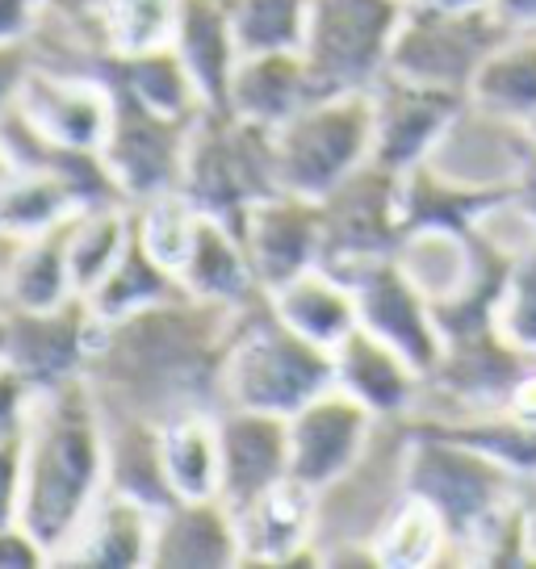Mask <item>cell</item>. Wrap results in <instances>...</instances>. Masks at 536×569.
<instances>
[{
    "mask_svg": "<svg viewBox=\"0 0 536 569\" xmlns=\"http://www.w3.org/2000/svg\"><path fill=\"white\" fill-rule=\"evenodd\" d=\"M109 490L106 410L85 377L34 386L21 423L18 523L54 561Z\"/></svg>",
    "mask_w": 536,
    "mask_h": 569,
    "instance_id": "6da1fadb",
    "label": "cell"
},
{
    "mask_svg": "<svg viewBox=\"0 0 536 569\" xmlns=\"http://www.w3.org/2000/svg\"><path fill=\"white\" fill-rule=\"evenodd\" d=\"M403 486L448 532V566H528L524 495L533 481L428 423L407 419Z\"/></svg>",
    "mask_w": 536,
    "mask_h": 569,
    "instance_id": "7a4b0ae2",
    "label": "cell"
},
{
    "mask_svg": "<svg viewBox=\"0 0 536 569\" xmlns=\"http://www.w3.org/2000/svg\"><path fill=\"white\" fill-rule=\"evenodd\" d=\"M327 386H331V352L289 331L272 315L268 298L235 310L218 369V407L265 410L289 419Z\"/></svg>",
    "mask_w": 536,
    "mask_h": 569,
    "instance_id": "3957f363",
    "label": "cell"
},
{
    "mask_svg": "<svg viewBox=\"0 0 536 569\" xmlns=\"http://www.w3.org/2000/svg\"><path fill=\"white\" fill-rule=\"evenodd\" d=\"M277 184L286 193L322 201L344 180L374 163V106L369 92H327L272 130Z\"/></svg>",
    "mask_w": 536,
    "mask_h": 569,
    "instance_id": "277c9868",
    "label": "cell"
},
{
    "mask_svg": "<svg viewBox=\"0 0 536 569\" xmlns=\"http://www.w3.org/2000/svg\"><path fill=\"white\" fill-rule=\"evenodd\" d=\"M180 189L222 222H239L260 197L277 193L272 130L235 118L227 109H201L189 126Z\"/></svg>",
    "mask_w": 536,
    "mask_h": 569,
    "instance_id": "5b68a950",
    "label": "cell"
},
{
    "mask_svg": "<svg viewBox=\"0 0 536 569\" xmlns=\"http://www.w3.org/2000/svg\"><path fill=\"white\" fill-rule=\"evenodd\" d=\"M407 0H310L302 34V63L315 89L374 92L390 71V51Z\"/></svg>",
    "mask_w": 536,
    "mask_h": 569,
    "instance_id": "8992f818",
    "label": "cell"
},
{
    "mask_svg": "<svg viewBox=\"0 0 536 569\" xmlns=\"http://www.w3.org/2000/svg\"><path fill=\"white\" fill-rule=\"evenodd\" d=\"M507 34L512 30L495 18V9L445 13V9L407 4L398 38H394L390 71L403 80H415V84L465 97L474 71L483 68V59Z\"/></svg>",
    "mask_w": 536,
    "mask_h": 569,
    "instance_id": "52a82bcc",
    "label": "cell"
},
{
    "mask_svg": "<svg viewBox=\"0 0 536 569\" xmlns=\"http://www.w3.org/2000/svg\"><path fill=\"white\" fill-rule=\"evenodd\" d=\"M322 206V268L357 281L365 268L390 260L403 234V177L365 163L319 201Z\"/></svg>",
    "mask_w": 536,
    "mask_h": 569,
    "instance_id": "ba28073f",
    "label": "cell"
},
{
    "mask_svg": "<svg viewBox=\"0 0 536 569\" xmlns=\"http://www.w3.org/2000/svg\"><path fill=\"white\" fill-rule=\"evenodd\" d=\"M377 431H381V419H374L357 398L327 386L286 419L289 478L302 481L315 495H327L365 461Z\"/></svg>",
    "mask_w": 536,
    "mask_h": 569,
    "instance_id": "9c48e42d",
    "label": "cell"
},
{
    "mask_svg": "<svg viewBox=\"0 0 536 569\" xmlns=\"http://www.w3.org/2000/svg\"><path fill=\"white\" fill-rule=\"evenodd\" d=\"M193 122L160 118L139 101L113 92V122H109L106 147H101V163H106L109 180L118 184V193L143 201L163 189H180L185 142H189Z\"/></svg>",
    "mask_w": 536,
    "mask_h": 569,
    "instance_id": "30bf717a",
    "label": "cell"
},
{
    "mask_svg": "<svg viewBox=\"0 0 536 569\" xmlns=\"http://www.w3.org/2000/svg\"><path fill=\"white\" fill-rule=\"evenodd\" d=\"M465 97L415 84L386 71L369 92L374 106V163L394 177L424 168Z\"/></svg>",
    "mask_w": 536,
    "mask_h": 569,
    "instance_id": "8fae6325",
    "label": "cell"
},
{
    "mask_svg": "<svg viewBox=\"0 0 536 569\" xmlns=\"http://www.w3.org/2000/svg\"><path fill=\"white\" fill-rule=\"evenodd\" d=\"M235 231L244 239L260 293H272L277 284H286L289 277H298L322 260V206L310 197L277 189V193L260 197L235 222Z\"/></svg>",
    "mask_w": 536,
    "mask_h": 569,
    "instance_id": "7c38bea8",
    "label": "cell"
},
{
    "mask_svg": "<svg viewBox=\"0 0 536 569\" xmlns=\"http://www.w3.org/2000/svg\"><path fill=\"white\" fill-rule=\"evenodd\" d=\"M528 151H533L528 126L495 118L461 101V109L453 113V122L436 142V151L428 156V168L474 193H507Z\"/></svg>",
    "mask_w": 536,
    "mask_h": 569,
    "instance_id": "4fadbf2b",
    "label": "cell"
},
{
    "mask_svg": "<svg viewBox=\"0 0 536 569\" xmlns=\"http://www.w3.org/2000/svg\"><path fill=\"white\" fill-rule=\"evenodd\" d=\"M13 109L38 139L54 142L63 151L101 156L109 122H113V89L106 80H85V76L26 71Z\"/></svg>",
    "mask_w": 536,
    "mask_h": 569,
    "instance_id": "5bb4252c",
    "label": "cell"
},
{
    "mask_svg": "<svg viewBox=\"0 0 536 569\" xmlns=\"http://www.w3.org/2000/svg\"><path fill=\"white\" fill-rule=\"evenodd\" d=\"M239 566H319V495L302 481H277L265 495L231 507Z\"/></svg>",
    "mask_w": 536,
    "mask_h": 569,
    "instance_id": "9a60e30c",
    "label": "cell"
},
{
    "mask_svg": "<svg viewBox=\"0 0 536 569\" xmlns=\"http://www.w3.org/2000/svg\"><path fill=\"white\" fill-rule=\"evenodd\" d=\"M357 310H360V327L369 336L386 339L390 348L407 356L411 365H419L424 373L436 369V360L445 352V331H440V315L436 306L415 289L398 264L381 260V264L365 268L357 281Z\"/></svg>",
    "mask_w": 536,
    "mask_h": 569,
    "instance_id": "2e32d148",
    "label": "cell"
},
{
    "mask_svg": "<svg viewBox=\"0 0 536 569\" xmlns=\"http://www.w3.org/2000/svg\"><path fill=\"white\" fill-rule=\"evenodd\" d=\"M331 386L344 390L348 398H357L360 407L381 423H407L419 415L428 373L419 365H411L398 348H390L386 339L357 327L331 352Z\"/></svg>",
    "mask_w": 536,
    "mask_h": 569,
    "instance_id": "e0dca14e",
    "label": "cell"
},
{
    "mask_svg": "<svg viewBox=\"0 0 536 569\" xmlns=\"http://www.w3.org/2000/svg\"><path fill=\"white\" fill-rule=\"evenodd\" d=\"M218 452H222V490L227 507L265 495L289 478V436L281 415L244 407H218Z\"/></svg>",
    "mask_w": 536,
    "mask_h": 569,
    "instance_id": "ac0fdd59",
    "label": "cell"
},
{
    "mask_svg": "<svg viewBox=\"0 0 536 569\" xmlns=\"http://www.w3.org/2000/svg\"><path fill=\"white\" fill-rule=\"evenodd\" d=\"M151 540H156V507L122 490H106L68 536V545L54 552L59 566H92V569H139L151 566Z\"/></svg>",
    "mask_w": 536,
    "mask_h": 569,
    "instance_id": "d6986e66",
    "label": "cell"
},
{
    "mask_svg": "<svg viewBox=\"0 0 536 569\" xmlns=\"http://www.w3.org/2000/svg\"><path fill=\"white\" fill-rule=\"evenodd\" d=\"M151 566L160 569H231L239 566L235 511L222 498H172L156 511Z\"/></svg>",
    "mask_w": 536,
    "mask_h": 569,
    "instance_id": "ffe728a7",
    "label": "cell"
},
{
    "mask_svg": "<svg viewBox=\"0 0 536 569\" xmlns=\"http://www.w3.org/2000/svg\"><path fill=\"white\" fill-rule=\"evenodd\" d=\"M315 97L322 92L315 89V80L306 71L302 51H260L239 54L222 109L260 130H277Z\"/></svg>",
    "mask_w": 536,
    "mask_h": 569,
    "instance_id": "44dd1931",
    "label": "cell"
},
{
    "mask_svg": "<svg viewBox=\"0 0 536 569\" xmlns=\"http://www.w3.org/2000/svg\"><path fill=\"white\" fill-rule=\"evenodd\" d=\"M265 298L272 306V315L286 322L289 331H298V336L310 339L322 352H336L344 339L360 327L353 281L322 264L289 277L286 284H277Z\"/></svg>",
    "mask_w": 536,
    "mask_h": 569,
    "instance_id": "7402d4cb",
    "label": "cell"
},
{
    "mask_svg": "<svg viewBox=\"0 0 536 569\" xmlns=\"http://www.w3.org/2000/svg\"><path fill=\"white\" fill-rule=\"evenodd\" d=\"M177 281L185 289V298L206 306H222V310H239V306L265 298L256 277H251L248 251H244L239 231H235L231 222H222V218H210V213L197 227V239L189 256H185V264H180Z\"/></svg>",
    "mask_w": 536,
    "mask_h": 569,
    "instance_id": "603a6c76",
    "label": "cell"
},
{
    "mask_svg": "<svg viewBox=\"0 0 536 569\" xmlns=\"http://www.w3.org/2000/svg\"><path fill=\"white\" fill-rule=\"evenodd\" d=\"M172 51L189 68L206 109H222L231 71L239 63L227 0H180L177 26H172Z\"/></svg>",
    "mask_w": 536,
    "mask_h": 569,
    "instance_id": "cb8c5ba5",
    "label": "cell"
},
{
    "mask_svg": "<svg viewBox=\"0 0 536 569\" xmlns=\"http://www.w3.org/2000/svg\"><path fill=\"white\" fill-rule=\"evenodd\" d=\"M160 427V469L172 498H218L222 452L215 410H180Z\"/></svg>",
    "mask_w": 536,
    "mask_h": 569,
    "instance_id": "d4e9b609",
    "label": "cell"
},
{
    "mask_svg": "<svg viewBox=\"0 0 536 569\" xmlns=\"http://www.w3.org/2000/svg\"><path fill=\"white\" fill-rule=\"evenodd\" d=\"M369 552L381 569H431L448 566V532L440 516L407 486L369 528Z\"/></svg>",
    "mask_w": 536,
    "mask_h": 569,
    "instance_id": "484cf974",
    "label": "cell"
},
{
    "mask_svg": "<svg viewBox=\"0 0 536 569\" xmlns=\"http://www.w3.org/2000/svg\"><path fill=\"white\" fill-rule=\"evenodd\" d=\"M469 106L486 109L495 118L528 126L536 118V30H512L474 71Z\"/></svg>",
    "mask_w": 536,
    "mask_h": 569,
    "instance_id": "4316f807",
    "label": "cell"
},
{
    "mask_svg": "<svg viewBox=\"0 0 536 569\" xmlns=\"http://www.w3.org/2000/svg\"><path fill=\"white\" fill-rule=\"evenodd\" d=\"M177 298H185L180 281L147 256L143 243L135 239V227H130V243L118 256V264L109 268L106 281L97 284L85 302H89L92 322H118L139 315V310H151V306L177 302Z\"/></svg>",
    "mask_w": 536,
    "mask_h": 569,
    "instance_id": "83f0119b",
    "label": "cell"
},
{
    "mask_svg": "<svg viewBox=\"0 0 536 569\" xmlns=\"http://www.w3.org/2000/svg\"><path fill=\"white\" fill-rule=\"evenodd\" d=\"M80 206H89L85 193L59 172L13 168L0 180V231L13 239H34V234L51 231L63 218H72Z\"/></svg>",
    "mask_w": 536,
    "mask_h": 569,
    "instance_id": "f1b7e54d",
    "label": "cell"
},
{
    "mask_svg": "<svg viewBox=\"0 0 536 569\" xmlns=\"http://www.w3.org/2000/svg\"><path fill=\"white\" fill-rule=\"evenodd\" d=\"M68 298L76 293L68 277V218H63L51 231L18 243V256L4 277V302L13 310H51Z\"/></svg>",
    "mask_w": 536,
    "mask_h": 569,
    "instance_id": "f546056e",
    "label": "cell"
},
{
    "mask_svg": "<svg viewBox=\"0 0 536 569\" xmlns=\"http://www.w3.org/2000/svg\"><path fill=\"white\" fill-rule=\"evenodd\" d=\"M453 440L469 445L474 452L490 457L495 465L512 469L516 478L536 481V423L519 419L512 410H474V415H448V419H415Z\"/></svg>",
    "mask_w": 536,
    "mask_h": 569,
    "instance_id": "4dcf8cb0",
    "label": "cell"
},
{
    "mask_svg": "<svg viewBox=\"0 0 536 569\" xmlns=\"http://www.w3.org/2000/svg\"><path fill=\"white\" fill-rule=\"evenodd\" d=\"M130 243V213L106 206H80L68 218V277L76 298H89L106 272L118 264V256Z\"/></svg>",
    "mask_w": 536,
    "mask_h": 569,
    "instance_id": "1f68e13d",
    "label": "cell"
},
{
    "mask_svg": "<svg viewBox=\"0 0 536 569\" xmlns=\"http://www.w3.org/2000/svg\"><path fill=\"white\" fill-rule=\"evenodd\" d=\"M201 218H206V210L185 189H163V193L143 197V206L130 218V227H135V239L143 243L147 256L177 277L189 248H193Z\"/></svg>",
    "mask_w": 536,
    "mask_h": 569,
    "instance_id": "d6a6232c",
    "label": "cell"
},
{
    "mask_svg": "<svg viewBox=\"0 0 536 569\" xmlns=\"http://www.w3.org/2000/svg\"><path fill=\"white\" fill-rule=\"evenodd\" d=\"M239 54L298 51L310 18V0H227Z\"/></svg>",
    "mask_w": 536,
    "mask_h": 569,
    "instance_id": "836d02e7",
    "label": "cell"
},
{
    "mask_svg": "<svg viewBox=\"0 0 536 569\" xmlns=\"http://www.w3.org/2000/svg\"><path fill=\"white\" fill-rule=\"evenodd\" d=\"M180 0H101L109 54H139L172 42Z\"/></svg>",
    "mask_w": 536,
    "mask_h": 569,
    "instance_id": "e575fe53",
    "label": "cell"
},
{
    "mask_svg": "<svg viewBox=\"0 0 536 569\" xmlns=\"http://www.w3.org/2000/svg\"><path fill=\"white\" fill-rule=\"evenodd\" d=\"M490 322L516 348L536 352V239L528 248H519L516 256H507Z\"/></svg>",
    "mask_w": 536,
    "mask_h": 569,
    "instance_id": "d590c367",
    "label": "cell"
},
{
    "mask_svg": "<svg viewBox=\"0 0 536 569\" xmlns=\"http://www.w3.org/2000/svg\"><path fill=\"white\" fill-rule=\"evenodd\" d=\"M30 381L13 373L9 365H0V445H13L26 423V407H30Z\"/></svg>",
    "mask_w": 536,
    "mask_h": 569,
    "instance_id": "8d00e7d4",
    "label": "cell"
},
{
    "mask_svg": "<svg viewBox=\"0 0 536 569\" xmlns=\"http://www.w3.org/2000/svg\"><path fill=\"white\" fill-rule=\"evenodd\" d=\"M47 561H51L47 549L21 528L18 519L13 523H0V569H30V566H47Z\"/></svg>",
    "mask_w": 536,
    "mask_h": 569,
    "instance_id": "74e56055",
    "label": "cell"
},
{
    "mask_svg": "<svg viewBox=\"0 0 536 569\" xmlns=\"http://www.w3.org/2000/svg\"><path fill=\"white\" fill-rule=\"evenodd\" d=\"M18 486H21V436L13 445H0V523L18 519Z\"/></svg>",
    "mask_w": 536,
    "mask_h": 569,
    "instance_id": "f35d334b",
    "label": "cell"
},
{
    "mask_svg": "<svg viewBox=\"0 0 536 569\" xmlns=\"http://www.w3.org/2000/svg\"><path fill=\"white\" fill-rule=\"evenodd\" d=\"M38 4L42 0H0V47H13L30 34L38 21Z\"/></svg>",
    "mask_w": 536,
    "mask_h": 569,
    "instance_id": "ab89813d",
    "label": "cell"
},
{
    "mask_svg": "<svg viewBox=\"0 0 536 569\" xmlns=\"http://www.w3.org/2000/svg\"><path fill=\"white\" fill-rule=\"evenodd\" d=\"M507 197L516 201V210L528 218L536 227V147L524 156V163H519V172H516V180L507 184Z\"/></svg>",
    "mask_w": 536,
    "mask_h": 569,
    "instance_id": "60d3db41",
    "label": "cell"
},
{
    "mask_svg": "<svg viewBox=\"0 0 536 569\" xmlns=\"http://www.w3.org/2000/svg\"><path fill=\"white\" fill-rule=\"evenodd\" d=\"M21 76H26V54L21 47H0V113L13 106V97H18V84Z\"/></svg>",
    "mask_w": 536,
    "mask_h": 569,
    "instance_id": "b9f144b4",
    "label": "cell"
},
{
    "mask_svg": "<svg viewBox=\"0 0 536 569\" xmlns=\"http://www.w3.org/2000/svg\"><path fill=\"white\" fill-rule=\"evenodd\" d=\"M490 9L507 30H536V0H490Z\"/></svg>",
    "mask_w": 536,
    "mask_h": 569,
    "instance_id": "7bdbcfd3",
    "label": "cell"
},
{
    "mask_svg": "<svg viewBox=\"0 0 536 569\" xmlns=\"http://www.w3.org/2000/svg\"><path fill=\"white\" fill-rule=\"evenodd\" d=\"M524 545H528V566H536V481L524 495Z\"/></svg>",
    "mask_w": 536,
    "mask_h": 569,
    "instance_id": "ee69618b",
    "label": "cell"
},
{
    "mask_svg": "<svg viewBox=\"0 0 536 569\" xmlns=\"http://www.w3.org/2000/svg\"><path fill=\"white\" fill-rule=\"evenodd\" d=\"M407 4H424V9H445V13H478V9H490V0H407Z\"/></svg>",
    "mask_w": 536,
    "mask_h": 569,
    "instance_id": "f6af8a7d",
    "label": "cell"
},
{
    "mask_svg": "<svg viewBox=\"0 0 536 569\" xmlns=\"http://www.w3.org/2000/svg\"><path fill=\"white\" fill-rule=\"evenodd\" d=\"M18 243H21V239H13V234L0 231V298H4V277H9V264H13V256H18Z\"/></svg>",
    "mask_w": 536,
    "mask_h": 569,
    "instance_id": "bcb514c9",
    "label": "cell"
},
{
    "mask_svg": "<svg viewBox=\"0 0 536 569\" xmlns=\"http://www.w3.org/2000/svg\"><path fill=\"white\" fill-rule=\"evenodd\" d=\"M13 172V160H9V151H4V142H0V180Z\"/></svg>",
    "mask_w": 536,
    "mask_h": 569,
    "instance_id": "7dc6e473",
    "label": "cell"
},
{
    "mask_svg": "<svg viewBox=\"0 0 536 569\" xmlns=\"http://www.w3.org/2000/svg\"><path fill=\"white\" fill-rule=\"evenodd\" d=\"M528 139H533V147H536V118L528 122Z\"/></svg>",
    "mask_w": 536,
    "mask_h": 569,
    "instance_id": "c3c4849f",
    "label": "cell"
}]
</instances>
